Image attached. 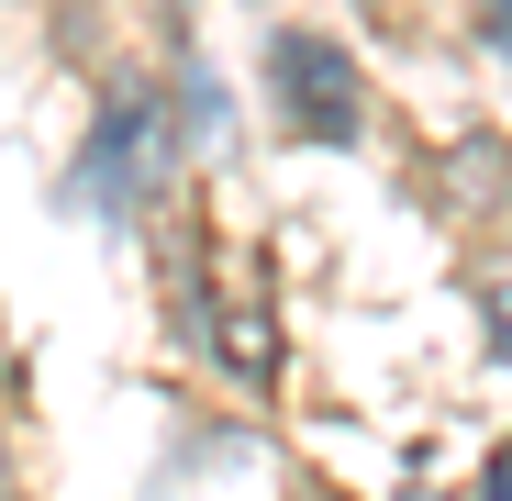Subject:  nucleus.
Masks as SVG:
<instances>
[{
    "mask_svg": "<svg viewBox=\"0 0 512 501\" xmlns=\"http://www.w3.org/2000/svg\"><path fill=\"white\" fill-rule=\"evenodd\" d=\"M479 323H490V357H501V368H512V268H501V279H490V290H479Z\"/></svg>",
    "mask_w": 512,
    "mask_h": 501,
    "instance_id": "obj_3",
    "label": "nucleus"
},
{
    "mask_svg": "<svg viewBox=\"0 0 512 501\" xmlns=\"http://www.w3.org/2000/svg\"><path fill=\"white\" fill-rule=\"evenodd\" d=\"M279 101H290V123L312 134V145H346L357 134V67L346 56H334L323 34H279Z\"/></svg>",
    "mask_w": 512,
    "mask_h": 501,
    "instance_id": "obj_2",
    "label": "nucleus"
},
{
    "mask_svg": "<svg viewBox=\"0 0 512 501\" xmlns=\"http://www.w3.org/2000/svg\"><path fill=\"white\" fill-rule=\"evenodd\" d=\"M156 179H167V112H156L145 90H123V101L101 112V134H90V201H101V212H134Z\"/></svg>",
    "mask_w": 512,
    "mask_h": 501,
    "instance_id": "obj_1",
    "label": "nucleus"
},
{
    "mask_svg": "<svg viewBox=\"0 0 512 501\" xmlns=\"http://www.w3.org/2000/svg\"><path fill=\"white\" fill-rule=\"evenodd\" d=\"M479 501H512V446L490 457V479H479Z\"/></svg>",
    "mask_w": 512,
    "mask_h": 501,
    "instance_id": "obj_5",
    "label": "nucleus"
},
{
    "mask_svg": "<svg viewBox=\"0 0 512 501\" xmlns=\"http://www.w3.org/2000/svg\"><path fill=\"white\" fill-rule=\"evenodd\" d=\"M479 45H490V67L512 78V0H479Z\"/></svg>",
    "mask_w": 512,
    "mask_h": 501,
    "instance_id": "obj_4",
    "label": "nucleus"
}]
</instances>
